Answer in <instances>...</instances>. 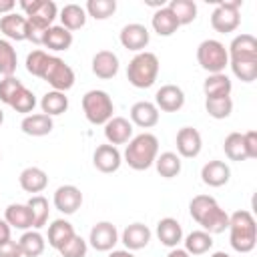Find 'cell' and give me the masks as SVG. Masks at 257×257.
Returning <instances> with one entry per match:
<instances>
[{"mask_svg": "<svg viewBox=\"0 0 257 257\" xmlns=\"http://www.w3.org/2000/svg\"><path fill=\"white\" fill-rule=\"evenodd\" d=\"M104 139L108 145H126L133 139V122L124 116H112L104 122Z\"/></svg>", "mask_w": 257, "mask_h": 257, "instance_id": "14", "label": "cell"}, {"mask_svg": "<svg viewBox=\"0 0 257 257\" xmlns=\"http://www.w3.org/2000/svg\"><path fill=\"white\" fill-rule=\"evenodd\" d=\"M159 155V139L153 133H141L133 137L124 149V163L135 171H147L155 165V159Z\"/></svg>", "mask_w": 257, "mask_h": 257, "instance_id": "2", "label": "cell"}, {"mask_svg": "<svg viewBox=\"0 0 257 257\" xmlns=\"http://www.w3.org/2000/svg\"><path fill=\"white\" fill-rule=\"evenodd\" d=\"M175 145H177V155L179 157H185V159H195L201 149H203V139H201V133L193 126H183L179 128L177 133V139H175Z\"/></svg>", "mask_w": 257, "mask_h": 257, "instance_id": "12", "label": "cell"}, {"mask_svg": "<svg viewBox=\"0 0 257 257\" xmlns=\"http://www.w3.org/2000/svg\"><path fill=\"white\" fill-rule=\"evenodd\" d=\"M26 205L32 213V229H42L48 223V215H50L48 199L42 195H32Z\"/></svg>", "mask_w": 257, "mask_h": 257, "instance_id": "36", "label": "cell"}, {"mask_svg": "<svg viewBox=\"0 0 257 257\" xmlns=\"http://www.w3.org/2000/svg\"><path fill=\"white\" fill-rule=\"evenodd\" d=\"M0 159H2V157H0Z\"/></svg>", "mask_w": 257, "mask_h": 257, "instance_id": "56", "label": "cell"}, {"mask_svg": "<svg viewBox=\"0 0 257 257\" xmlns=\"http://www.w3.org/2000/svg\"><path fill=\"white\" fill-rule=\"evenodd\" d=\"M48 58H50V54L44 52L42 48H36L32 52H28V56H26V70L32 76L42 78V74L46 70V64H48Z\"/></svg>", "mask_w": 257, "mask_h": 257, "instance_id": "44", "label": "cell"}, {"mask_svg": "<svg viewBox=\"0 0 257 257\" xmlns=\"http://www.w3.org/2000/svg\"><path fill=\"white\" fill-rule=\"evenodd\" d=\"M54 122H52V116L44 114V112H34V114H26L20 122V128L24 135L28 137H44V135H50Z\"/></svg>", "mask_w": 257, "mask_h": 257, "instance_id": "22", "label": "cell"}, {"mask_svg": "<svg viewBox=\"0 0 257 257\" xmlns=\"http://www.w3.org/2000/svg\"><path fill=\"white\" fill-rule=\"evenodd\" d=\"M243 143H245L247 159H257V133L255 131L243 133Z\"/></svg>", "mask_w": 257, "mask_h": 257, "instance_id": "48", "label": "cell"}, {"mask_svg": "<svg viewBox=\"0 0 257 257\" xmlns=\"http://www.w3.org/2000/svg\"><path fill=\"white\" fill-rule=\"evenodd\" d=\"M4 221L12 229H20V231L32 229V213H30L26 203L24 205L22 203H10L4 211Z\"/></svg>", "mask_w": 257, "mask_h": 257, "instance_id": "26", "label": "cell"}, {"mask_svg": "<svg viewBox=\"0 0 257 257\" xmlns=\"http://www.w3.org/2000/svg\"><path fill=\"white\" fill-rule=\"evenodd\" d=\"M229 66L241 82H253L257 78V58H229Z\"/></svg>", "mask_w": 257, "mask_h": 257, "instance_id": "37", "label": "cell"}, {"mask_svg": "<svg viewBox=\"0 0 257 257\" xmlns=\"http://www.w3.org/2000/svg\"><path fill=\"white\" fill-rule=\"evenodd\" d=\"M197 62L209 74L225 72V68L229 66V54H227L225 44L219 42V40H215V38L203 40L197 46Z\"/></svg>", "mask_w": 257, "mask_h": 257, "instance_id": "5", "label": "cell"}, {"mask_svg": "<svg viewBox=\"0 0 257 257\" xmlns=\"http://www.w3.org/2000/svg\"><path fill=\"white\" fill-rule=\"evenodd\" d=\"M108 257H135V255H133V251H128V249H112V251L108 253Z\"/></svg>", "mask_w": 257, "mask_h": 257, "instance_id": "52", "label": "cell"}, {"mask_svg": "<svg viewBox=\"0 0 257 257\" xmlns=\"http://www.w3.org/2000/svg\"><path fill=\"white\" fill-rule=\"evenodd\" d=\"M159 68H161V62H159L157 54L143 50L131 58V62L126 66V78L135 88H151L157 82Z\"/></svg>", "mask_w": 257, "mask_h": 257, "instance_id": "3", "label": "cell"}, {"mask_svg": "<svg viewBox=\"0 0 257 257\" xmlns=\"http://www.w3.org/2000/svg\"><path fill=\"white\" fill-rule=\"evenodd\" d=\"M155 106L163 112H179L185 106V92L177 84H163L155 94Z\"/></svg>", "mask_w": 257, "mask_h": 257, "instance_id": "11", "label": "cell"}, {"mask_svg": "<svg viewBox=\"0 0 257 257\" xmlns=\"http://www.w3.org/2000/svg\"><path fill=\"white\" fill-rule=\"evenodd\" d=\"M239 6H241V2H219L215 6V10L211 12L213 30L219 34H229V32L237 30V26L241 24Z\"/></svg>", "mask_w": 257, "mask_h": 257, "instance_id": "8", "label": "cell"}, {"mask_svg": "<svg viewBox=\"0 0 257 257\" xmlns=\"http://www.w3.org/2000/svg\"><path fill=\"white\" fill-rule=\"evenodd\" d=\"M88 243L96 251H112L114 245L118 243V231L110 221H98L90 229Z\"/></svg>", "mask_w": 257, "mask_h": 257, "instance_id": "9", "label": "cell"}, {"mask_svg": "<svg viewBox=\"0 0 257 257\" xmlns=\"http://www.w3.org/2000/svg\"><path fill=\"white\" fill-rule=\"evenodd\" d=\"M0 257H22L20 245L14 239H8L4 243H0Z\"/></svg>", "mask_w": 257, "mask_h": 257, "instance_id": "49", "label": "cell"}, {"mask_svg": "<svg viewBox=\"0 0 257 257\" xmlns=\"http://www.w3.org/2000/svg\"><path fill=\"white\" fill-rule=\"evenodd\" d=\"M157 237H159L161 245H165L169 249L179 247V243L183 241V227L177 219L165 217L157 223Z\"/></svg>", "mask_w": 257, "mask_h": 257, "instance_id": "21", "label": "cell"}, {"mask_svg": "<svg viewBox=\"0 0 257 257\" xmlns=\"http://www.w3.org/2000/svg\"><path fill=\"white\" fill-rule=\"evenodd\" d=\"M167 257H191L185 249H181V247H173L169 253H167Z\"/></svg>", "mask_w": 257, "mask_h": 257, "instance_id": "53", "label": "cell"}, {"mask_svg": "<svg viewBox=\"0 0 257 257\" xmlns=\"http://www.w3.org/2000/svg\"><path fill=\"white\" fill-rule=\"evenodd\" d=\"M211 257H231V255H229V253H225V251H215Z\"/></svg>", "mask_w": 257, "mask_h": 257, "instance_id": "54", "label": "cell"}, {"mask_svg": "<svg viewBox=\"0 0 257 257\" xmlns=\"http://www.w3.org/2000/svg\"><path fill=\"white\" fill-rule=\"evenodd\" d=\"M185 251L189 255H205L211 247H213V235H209L207 231L199 229V231H191L185 239Z\"/></svg>", "mask_w": 257, "mask_h": 257, "instance_id": "33", "label": "cell"}, {"mask_svg": "<svg viewBox=\"0 0 257 257\" xmlns=\"http://www.w3.org/2000/svg\"><path fill=\"white\" fill-rule=\"evenodd\" d=\"M82 112L90 124H104L112 118L114 104L106 90L92 88L82 96Z\"/></svg>", "mask_w": 257, "mask_h": 257, "instance_id": "4", "label": "cell"}, {"mask_svg": "<svg viewBox=\"0 0 257 257\" xmlns=\"http://www.w3.org/2000/svg\"><path fill=\"white\" fill-rule=\"evenodd\" d=\"M22 86H24L22 80H18L16 76H4V78L0 80V102H4V104L10 106L14 94H16Z\"/></svg>", "mask_w": 257, "mask_h": 257, "instance_id": "47", "label": "cell"}, {"mask_svg": "<svg viewBox=\"0 0 257 257\" xmlns=\"http://www.w3.org/2000/svg\"><path fill=\"white\" fill-rule=\"evenodd\" d=\"M213 205H217L215 197H211V195H197V197H193L191 203H189V213H191V217L199 223L201 217H203Z\"/></svg>", "mask_w": 257, "mask_h": 257, "instance_id": "46", "label": "cell"}, {"mask_svg": "<svg viewBox=\"0 0 257 257\" xmlns=\"http://www.w3.org/2000/svg\"><path fill=\"white\" fill-rule=\"evenodd\" d=\"M72 235H76L74 227L66 221V219H54L50 225H48V245L52 249H60Z\"/></svg>", "mask_w": 257, "mask_h": 257, "instance_id": "32", "label": "cell"}, {"mask_svg": "<svg viewBox=\"0 0 257 257\" xmlns=\"http://www.w3.org/2000/svg\"><path fill=\"white\" fill-rule=\"evenodd\" d=\"M18 183L22 187V191L26 193H42L46 187H48V175L40 169V167H26L20 177H18Z\"/></svg>", "mask_w": 257, "mask_h": 257, "instance_id": "23", "label": "cell"}, {"mask_svg": "<svg viewBox=\"0 0 257 257\" xmlns=\"http://www.w3.org/2000/svg\"><path fill=\"white\" fill-rule=\"evenodd\" d=\"M118 56L112 52V50H98L94 56H92V74L102 78V80H108V78H114L116 72H118Z\"/></svg>", "mask_w": 257, "mask_h": 257, "instance_id": "18", "label": "cell"}, {"mask_svg": "<svg viewBox=\"0 0 257 257\" xmlns=\"http://www.w3.org/2000/svg\"><path fill=\"white\" fill-rule=\"evenodd\" d=\"M84 10L94 20H106L116 12V0H88Z\"/></svg>", "mask_w": 257, "mask_h": 257, "instance_id": "42", "label": "cell"}, {"mask_svg": "<svg viewBox=\"0 0 257 257\" xmlns=\"http://www.w3.org/2000/svg\"><path fill=\"white\" fill-rule=\"evenodd\" d=\"M18 245H20V251H22V257H40L46 249V241L42 237V233L38 229H28L22 233V237L18 239Z\"/></svg>", "mask_w": 257, "mask_h": 257, "instance_id": "31", "label": "cell"}, {"mask_svg": "<svg viewBox=\"0 0 257 257\" xmlns=\"http://www.w3.org/2000/svg\"><path fill=\"white\" fill-rule=\"evenodd\" d=\"M233 82L225 72L219 74H209L203 82V92L205 98H217V96H231Z\"/></svg>", "mask_w": 257, "mask_h": 257, "instance_id": "30", "label": "cell"}, {"mask_svg": "<svg viewBox=\"0 0 257 257\" xmlns=\"http://www.w3.org/2000/svg\"><path fill=\"white\" fill-rule=\"evenodd\" d=\"M14 8H16V2H14V0H0V14H2V16L10 14Z\"/></svg>", "mask_w": 257, "mask_h": 257, "instance_id": "51", "label": "cell"}, {"mask_svg": "<svg viewBox=\"0 0 257 257\" xmlns=\"http://www.w3.org/2000/svg\"><path fill=\"white\" fill-rule=\"evenodd\" d=\"M151 237H153V233L145 223H131L120 233V241L124 243V249H128V251L145 249L149 245Z\"/></svg>", "mask_w": 257, "mask_h": 257, "instance_id": "16", "label": "cell"}, {"mask_svg": "<svg viewBox=\"0 0 257 257\" xmlns=\"http://www.w3.org/2000/svg\"><path fill=\"white\" fill-rule=\"evenodd\" d=\"M2 122H4V110L0 108V126H2Z\"/></svg>", "mask_w": 257, "mask_h": 257, "instance_id": "55", "label": "cell"}, {"mask_svg": "<svg viewBox=\"0 0 257 257\" xmlns=\"http://www.w3.org/2000/svg\"><path fill=\"white\" fill-rule=\"evenodd\" d=\"M223 151L227 155L229 161H247V151H245V143H243V135L241 133H229L223 141Z\"/></svg>", "mask_w": 257, "mask_h": 257, "instance_id": "40", "label": "cell"}, {"mask_svg": "<svg viewBox=\"0 0 257 257\" xmlns=\"http://www.w3.org/2000/svg\"><path fill=\"white\" fill-rule=\"evenodd\" d=\"M229 58H257V38L253 34H237L229 48H227Z\"/></svg>", "mask_w": 257, "mask_h": 257, "instance_id": "25", "label": "cell"}, {"mask_svg": "<svg viewBox=\"0 0 257 257\" xmlns=\"http://www.w3.org/2000/svg\"><path fill=\"white\" fill-rule=\"evenodd\" d=\"M118 40L122 44V48L126 50H133V52H143L151 40V32L145 24H139V22H131L126 26H122L120 34H118Z\"/></svg>", "mask_w": 257, "mask_h": 257, "instance_id": "10", "label": "cell"}, {"mask_svg": "<svg viewBox=\"0 0 257 257\" xmlns=\"http://www.w3.org/2000/svg\"><path fill=\"white\" fill-rule=\"evenodd\" d=\"M86 251H88V243L80 237V235H72L60 249L58 253L62 257H86Z\"/></svg>", "mask_w": 257, "mask_h": 257, "instance_id": "45", "label": "cell"}, {"mask_svg": "<svg viewBox=\"0 0 257 257\" xmlns=\"http://www.w3.org/2000/svg\"><path fill=\"white\" fill-rule=\"evenodd\" d=\"M42 80L48 82L52 86V90H58V92H66L74 86V70L58 56H50L48 58V64H46V70L42 74Z\"/></svg>", "mask_w": 257, "mask_h": 257, "instance_id": "7", "label": "cell"}, {"mask_svg": "<svg viewBox=\"0 0 257 257\" xmlns=\"http://www.w3.org/2000/svg\"><path fill=\"white\" fill-rule=\"evenodd\" d=\"M131 122L141 128H151L159 122V108L155 106V102L139 100L131 106Z\"/></svg>", "mask_w": 257, "mask_h": 257, "instance_id": "20", "label": "cell"}, {"mask_svg": "<svg viewBox=\"0 0 257 257\" xmlns=\"http://www.w3.org/2000/svg\"><path fill=\"white\" fill-rule=\"evenodd\" d=\"M229 243L237 253H249L257 245V225L251 211H235L229 215Z\"/></svg>", "mask_w": 257, "mask_h": 257, "instance_id": "1", "label": "cell"}, {"mask_svg": "<svg viewBox=\"0 0 257 257\" xmlns=\"http://www.w3.org/2000/svg\"><path fill=\"white\" fill-rule=\"evenodd\" d=\"M40 108L48 116H58V114L68 110V96L64 92H58V90H48L40 98Z\"/></svg>", "mask_w": 257, "mask_h": 257, "instance_id": "34", "label": "cell"}, {"mask_svg": "<svg viewBox=\"0 0 257 257\" xmlns=\"http://www.w3.org/2000/svg\"><path fill=\"white\" fill-rule=\"evenodd\" d=\"M151 26H153V30L159 34V36H173L177 30H179V20L175 18V14L167 8V6H163V8H159V10H155V14H153V18H151Z\"/></svg>", "mask_w": 257, "mask_h": 257, "instance_id": "28", "label": "cell"}, {"mask_svg": "<svg viewBox=\"0 0 257 257\" xmlns=\"http://www.w3.org/2000/svg\"><path fill=\"white\" fill-rule=\"evenodd\" d=\"M42 46H46L48 50H54V52H62V50H68L72 46V32H68L66 28H62L60 24L56 26H50L46 32H44V38H42Z\"/></svg>", "mask_w": 257, "mask_h": 257, "instance_id": "27", "label": "cell"}, {"mask_svg": "<svg viewBox=\"0 0 257 257\" xmlns=\"http://www.w3.org/2000/svg\"><path fill=\"white\" fill-rule=\"evenodd\" d=\"M10 106H12L16 112H20V114H32V110H34V106H36V96H34V92H32L30 88L22 86V88L14 94Z\"/></svg>", "mask_w": 257, "mask_h": 257, "instance_id": "43", "label": "cell"}, {"mask_svg": "<svg viewBox=\"0 0 257 257\" xmlns=\"http://www.w3.org/2000/svg\"><path fill=\"white\" fill-rule=\"evenodd\" d=\"M52 203H54V207H56L60 213L72 215V213H76V211L80 209V205H82V193H80V189L74 187V185H62V187H58V189L54 191Z\"/></svg>", "mask_w": 257, "mask_h": 257, "instance_id": "13", "label": "cell"}, {"mask_svg": "<svg viewBox=\"0 0 257 257\" xmlns=\"http://www.w3.org/2000/svg\"><path fill=\"white\" fill-rule=\"evenodd\" d=\"M155 167H157V173L165 179H173L181 173V157L173 151H165L161 155H157L155 159Z\"/></svg>", "mask_w": 257, "mask_h": 257, "instance_id": "35", "label": "cell"}, {"mask_svg": "<svg viewBox=\"0 0 257 257\" xmlns=\"http://www.w3.org/2000/svg\"><path fill=\"white\" fill-rule=\"evenodd\" d=\"M231 179V169L225 161H209L201 169V181L207 187H223Z\"/></svg>", "mask_w": 257, "mask_h": 257, "instance_id": "19", "label": "cell"}, {"mask_svg": "<svg viewBox=\"0 0 257 257\" xmlns=\"http://www.w3.org/2000/svg\"><path fill=\"white\" fill-rule=\"evenodd\" d=\"M205 110L209 116L221 120L227 118L233 112V100L231 96H217V98H205Z\"/></svg>", "mask_w": 257, "mask_h": 257, "instance_id": "41", "label": "cell"}, {"mask_svg": "<svg viewBox=\"0 0 257 257\" xmlns=\"http://www.w3.org/2000/svg\"><path fill=\"white\" fill-rule=\"evenodd\" d=\"M0 32L6 36V40H28V20L22 14L10 12L0 18Z\"/></svg>", "mask_w": 257, "mask_h": 257, "instance_id": "17", "label": "cell"}, {"mask_svg": "<svg viewBox=\"0 0 257 257\" xmlns=\"http://www.w3.org/2000/svg\"><path fill=\"white\" fill-rule=\"evenodd\" d=\"M58 18H60V26L66 28L68 32L80 30L86 24V10L80 4H64L62 10L58 12Z\"/></svg>", "mask_w": 257, "mask_h": 257, "instance_id": "29", "label": "cell"}, {"mask_svg": "<svg viewBox=\"0 0 257 257\" xmlns=\"http://www.w3.org/2000/svg\"><path fill=\"white\" fill-rule=\"evenodd\" d=\"M199 225L203 227V231H207L209 235H219L225 229H229V213L225 209H221L219 205H213L199 221Z\"/></svg>", "mask_w": 257, "mask_h": 257, "instance_id": "24", "label": "cell"}, {"mask_svg": "<svg viewBox=\"0 0 257 257\" xmlns=\"http://www.w3.org/2000/svg\"><path fill=\"white\" fill-rule=\"evenodd\" d=\"M167 8L175 14V18L179 20L181 26L191 24L197 18V4L193 0H171L167 4Z\"/></svg>", "mask_w": 257, "mask_h": 257, "instance_id": "39", "label": "cell"}, {"mask_svg": "<svg viewBox=\"0 0 257 257\" xmlns=\"http://www.w3.org/2000/svg\"><path fill=\"white\" fill-rule=\"evenodd\" d=\"M20 8L28 24L40 30H48L58 18V8L52 0H20Z\"/></svg>", "mask_w": 257, "mask_h": 257, "instance_id": "6", "label": "cell"}, {"mask_svg": "<svg viewBox=\"0 0 257 257\" xmlns=\"http://www.w3.org/2000/svg\"><path fill=\"white\" fill-rule=\"evenodd\" d=\"M10 231H12V227L4 219H0V243H4V241L10 239Z\"/></svg>", "mask_w": 257, "mask_h": 257, "instance_id": "50", "label": "cell"}, {"mask_svg": "<svg viewBox=\"0 0 257 257\" xmlns=\"http://www.w3.org/2000/svg\"><path fill=\"white\" fill-rule=\"evenodd\" d=\"M120 163H122V155H120V151L116 147H112V145L106 143V145H98L94 149L92 165L100 173H114V171H118Z\"/></svg>", "mask_w": 257, "mask_h": 257, "instance_id": "15", "label": "cell"}, {"mask_svg": "<svg viewBox=\"0 0 257 257\" xmlns=\"http://www.w3.org/2000/svg\"><path fill=\"white\" fill-rule=\"evenodd\" d=\"M16 66H18L16 48L12 46L10 40L0 38V74L2 76H14Z\"/></svg>", "mask_w": 257, "mask_h": 257, "instance_id": "38", "label": "cell"}]
</instances>
